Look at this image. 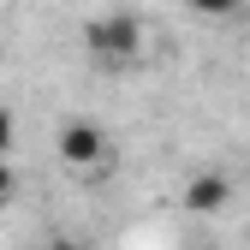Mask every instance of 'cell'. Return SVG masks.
Wrapping results in <instances>:
<instances>
[{"label": "cell", "instance_id": "7", "mask_svg": "<svg viewBox=\"0 0 250 250\" xmlns=\"http://www.w3.org/2000/svg\"><path fill=\"white\" fill-rule=\"evenodd\" d=\"M48 250H89V244H78V238H54Z\"/></svg>", "mask_w": 250, "mask_h": 250}, {"label": "cell", "instance_id": "3", "mask_svg": "<svg viewBox=\"0 0 250 250\" xmlns=\"http://www.w3.org/2000/svg\"><path fill=\"white\" fill-rule=\"evenodd\" d=\"M232 203V173L227 167H197L185 179V208L191 214H221Z\"/></svg>", "mask_w": 250, "mask_h": 250}, {"label": "cell", "instance_id": "5", "mask_svg": "<svg viewBox=\"0 0 250 250\" xmlns=\"http://www.w3.org/2000/svg\"><path fill=\"white\" fill-rule=\"evenodd\" d=\"M12 191H18V173H12L6 155H0V203H12Z\"/></svg>", "mask_w": 250, "mask_h": 250}, {"label": "cell", "instance_id": "6", "mask_svg": "<svg viewBox=\"0 0 250 250\" xmlns=\"http://www.w3.org/2000/svg\"><path fill=\"white\" fill-rule=\"evenodd\" d=\"M6 143H12V113H0V155H6Z\"/></svg>", "mask_w": 250, "mask_h": 250}, {"label": "cell", "instance_id": "4", "mask_svg": "<svg viewBox=\"0 0 250 250\" xmlns=\"http://www.w3.org/2000/svg\"><path fill=\"white\" fill-rule=\"evenodd\" d=\"M185 6H191L197 18H232V12L244 6V0H185Z\"/></svg>", "mask_w": 250, "mask_h": 250}, {"label": "cell", "instance_id": "2", "mask_svg": "<svg viewBox=\"0 0 250 250\" xmlns=\"http://www.w3.org/2000/svg\"><path fill=\"white\" fill-rule=\"evenodd\" d=\"M54 155H60L72 173H102V167H107V131H102V119H89V113L66 119V125L54 131Z\"/></svg>", "mask_w": 250, "mask_h": 250}, {"label": "cell", "instance_id": "1", "mask_svg": "<svg viewBox=\"0 0 250 250\" xmlns=\"http://www.w3.org/2000/svg\"><path fill=\"white\" fill-rule=\"evenodd\" d=\"M83 48H89V60H102V66H131L143 54V24L131 12H102V18L83 24Z\"/></svg>", "mask_w": 250, "mask_h": 250}]
</instances>
